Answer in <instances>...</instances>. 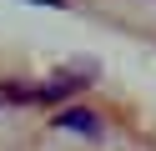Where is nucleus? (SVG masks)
I'll return each instance as SVG.
<instances>
[{"label":"nucleus","instance_id":"1","mask_svg":"<svg viewBox=\"0 0 156 151\" xmlns=\"http://www.w3.org/2000/svg\"><path fill=\"white\" fill-rule=\"evenodd\" d=\"M55 126L61 131H81V136H101V116H96L91 106H66L61 116H55Z\"/></svg>","mask_w":156,"mask_h":151},{"label":"nucleus","instance_id":"2","mask_svg":"<svg viewBox=\"0 0 156 151\" xmlns=\"http://www.w3.org/2000/svg\"><path fill=\"white\" fill-rule=\"evenodd\" d=\"M81 86H91V81H76V76H61V81H51V86H35L30 91V101H41V106H61L71 91H81Z\"/></svg>","mask_w":156,"mask_h":151},{"label":"nucleus","instance_id":"3","mask_svg":"<svg viewBox=\"0 0 156 151\" xmlns=\"http://www.w3.org/2000/svg\"><path fill=\"white\" fill-rule=\"evenodd\" d=\"M30 5H51V10H66V0H30Z\"/></svg>","mask_w":156,"mask_h":151},{"label":"nucleus","instance_id":"4","mask_svg":"<svg viewBox=\"0 0 156 151\" xmlns=\"http://www.w3.org/2000/svg\"><path fill=\"white\" fill-rule=\"evenodd\" d=\"M0 106H5V86H0Z\"/></svg>","mask_w":156,"mask_h":151}]
</instances>
